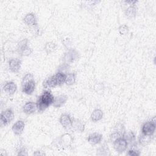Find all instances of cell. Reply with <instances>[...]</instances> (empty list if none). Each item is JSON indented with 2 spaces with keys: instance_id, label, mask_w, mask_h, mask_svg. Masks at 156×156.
I'll return each instance as SVG.
<instances>
[{
  "instance_id": "ac0fdd59",
  "label": "cell",
  "mask_w": 156,
  "mask_h": 156,
  "mask_svg": "<svg viewBox=\"0 0 156 156\" xmlns=\"http://www.w3.org/2000/svg\"><path fill=\"white\" fill-rule=\"evenodd\" d=\"M152 136L153 135H147L142 134L140 136V137L138 138L139 143L143 146L148 144L149 143H150L152 141V138H153Z\"/></svg>"
},
{
  "instance_id": "5bb4252c",
  "label": "cell",
  "mask_w": 156,
  "mask_h": 156,
  "mask_svg": "<svg viewBox=\"0 0 156 156\" xmlns=\"http://www.w3.org/2000/svg\"><path fill=\"white\" fill-rule=\"evenodd\" d=\"M68 97L65 94H60L54 98L53 105L55 108H60L67 101Z\"/></svg>"
},
{
  "instance_id": "9c48e42d",
  "label": "cell",
  "mask_w": 156,
  "mask_h": 156,
  "mask_svg": "<svg viewBox=\"0 0 156 156\" xmlns=\"http://www.w3.org/2000/svg\"><path fill=\"white\" fill-rule=\"evenodd\" d=\"M71 128L76 132H82L84 130L85 125L82 121L78 119H73L72 120Z\"/></svg>"
},
{
  "instance_id": "83f0119b",
  "label": "cell",
  "mask_w": 156,
  "mask_h": 156,
  "mask_svg": "<svg viewBox=\"0 0 156 156\" xmlns=\"http://www.w3.org/2000/svg\"><path fill=\"white\" fill-rule=\"evenodd\" d=\"M122 137V135L121 134H120L119 133H118V132L113 130V132L110 134V140L111 141L114 142L116 140H117L119 138Z\"/></svg>"
},
{
  "instance_id": "484cf974",
  "label": "cell",
  "mask_w": 156,
  "mask_h": 156,
  "mask_svg": "<svg viewBox=\"0 0 156 156\" xmlns=\"http://www.w3.org/2000/svg\"><path fill=\"white\" fill-rule=\"evenodd\" d=\"M32 52V49L29 48L28 46H26L24 48H23L20 52L19 54H21L22 56H28L30 55Z\"/></svg>"
},
{
  "instance_id": "8992f818",
  "label": "cell",
  "mask_w": 156,
  "mask_h": 156,
  "mask_svg": "<svg viewBox=\"0 0 156 156\" xmlns=\"http://www.w3.org/2000/svg\"><path fill=\"white\" fill-rule=\"evenodd\" d=\"M78 58H79L78 52L74 49H69L68 51H67L65 54L63 58V60L64 63L69 64L72 62H74Z\"/></svg>"
},
{
  "instance_id": "d4e9b609",
  "label": "cell",
  "mask_w": 156,
  "mask_h": 156,
  "mask_svg": "<svg viewBox=\"0 0 156 156\" xmlns=\"http://www.w3.org/2000/svg\"><path fill=\"white\" fill-rule=\"evenodd\" d=\"M69 64L64 63L59 66V68L58 69V72L66 74V73L69 71Z\"/></svg>"
},
{
  "instance_id": "5b68a950",
  "label": "cell",
  "mask_w": 156,
  "mask_h": 156,
  "mask_svg": "<svg viewBox=\"0 0 156 156\" xmlns=\"http://www.w3.org/2000/svg\"><path fill=\"white\" fill-rule=\"evenodd\" d=\"M13 118L14 113L10 108L3 111L1 114V122L4 126H7L13 119Z\"/></svg>"
},
{
  "instance_id": "4316f807",
  "label": "cell",
  "mask_w": 156,
  "mask_h": 156,
  "mask_svg": "<svg viewBox=\"0 0 156 156\" xmlns=\"http://www.w3.org/2000/svg\"><path fill=\"white\" fill-rule=\"evenodd\" d=\"M140 152L136 147H134V145L132 146L131 149L128 151V152L127 154V155H134V156H138L140 155Z\"/></svg>"
},
{
  "instance_id": "30bf717a",
  "label": "cell",
  "mask_w": 156,
  "mask_h": 156,
  "mask_svg": "<svg viewBox=\"0 0 156 156\" xmlns=\"http://www.w3.org/2000/svg\"><path fill=\"white\" fill-rule=\"evenodd\" d=\"M102 139V135L98 133H93L88 135L87 140L89 143L92 145H95L101 143Z\"/></svg>"
},
{
  "instance_id": "7a4b0ae2",
  "label": "cell",
  "mask_w": 156,
  "mask_h": 156,
  "mask_svg": "<svg viewBox=\"0 0 156 156\" xmlns=\"http://www.w3.org/2000/svg\"><path fill=\"white\" fill-rule=\"evenodd\" d=\"M22 91L26 94H31L35 88V82L33 75L31 73H27L23 77L22 80Z\"/></svg>"
},
{
  "instance_id": "4fadbf2b",
  "label": "cell",
  "mask_w": 156,
  "mask_h": 156,
  "mask_svg": "<svg viewBox=\"0 0 156 156\" xmlns=\"http://www.w3.org/2000/svg\"><path fill=\"white\" fill-rule=\"evenodd\" d=\"M3 90L7 94L12 95L16 92L17 90V86L13 82H8L4 84Z\"/></svg>"
},
{
  "instance_id": "277c9868",
  "label": "cell",
  "mask_w": 156,
  "mask_h": 156,
  "mask_svg": "<svg viewBox=\"0 0 156 156\" xmlns=\"http://www.w3.org/2000/svg\"><path fill=\"white\" fill-rule=\"evenodd\" d=\"M127 147L128 143L123 137L119 138L113 142V147L115 151L119 153H121L125 151Z\"/></svg>"
},
{
  "instance_id": "52a82bcc",
  "label": "cell",
  "mask_w": 156,
  "mask_h": 156,
  "mask_svg": "<svg viewBox=\"0 0 156 156\" xmlns=\"http://www.w3.org/2000/svg\"><path fill=\"white\" fill-rule=\"evenodd\" d=\"M59 121L61 125L66 129H69L71 128L72 119L70 116L66 113H63L60 115Z\"/></svg>"
},
{
  "instance_id": "f1b7e54d",
  "label": "cell",
  "mask_w": 156,
  "mask_h": 156,
  "mask_svg": "<svg viewBox=\"0 0 156 156\" xmlns=\"http://www.w3.org/2000/svg\"><path fill=\"white\" fill-rule=\"evenodd\" d=\"M118 31H119V33L121 35H126L128 32H129V27L126 24H124V25H122L121 26L119 29H118Z\"/></svg>"
},
{
  "instance_id": "f546056e",
  "label": "cell",
  "mask_w": 156,
  "mask_h": 156,
  "mask_svg": "<svg viewBox=\"0 0 156 156\" xmlns=\"http://www.w3.org/2000/svg\"><path fill=\"white\" fill-rule=\"evenodd\" d=\"M27 46V39H23L21 40L19 44H18V51L20 52L23 48H24L26 46Z\"/></svg>"
},
{
  "instance_id": "8fae6325",
  "label": "cell",
  "mask_w": 156,
  "mask_h": 156,
  "mask_svg": "<svg viewBox=\"0 0 156 156\" xmlns=\"http://www.w3.org/2000/svg\"><path fill=\"white\" fill-rule=\"evenodd\" d=\"M37 109V104L31 101L26 102L23 107V112L27 115H30L34 113Z\"/></svg>"
},
{
  "instance_id": "9a60e30c",
  "label": "cell",
  "mask_w": 156,
  "mask_h": 156,
  "mask_svg": "<svg viewBox=\"0 0 156 156\" xmlns=\"http://www.w3.org/2000/svg\"><path fill=\"white\" fill-rule=\"evenodd\" d=\"M24 127H25L24 122L22 120H18L16 122H15V124L13 125L12 129L15 134L20 135L23 132L24 129Z\"/></svg>"
},
{
  "instance_id": "ba28073f",
  "label": "cell",
  "mask_w": 156,
  "mask_h": 156,
  "mask_svg": "<svg viewBox=\"0 0 156 156\" xmlns=\"http://www.w3.org/2000/svg\"><path fill=\"white\" fill-rule=\"evenodd\" d=\"M21 65V60L18 58H12L9 61V69L13 73H18Z\"/></svg>"
},
{
  "instance_id": "cb8c5ba5",
  "label": "cell",
  "mask_w": 156,
  "mask_h": 156,
  "mask_svg": "<svg viewBox=\"0 0 156 156\" xmlns=\"http://www.w3.org/2000/svg\"><path fill=\"white\" fill-rule=\"evenodd\" d=\"M122 137L127 141L128 144H129V143L133 142L135 141V136L132 132H129L127 133L126 132H125Z\"/></svg>"
},
{
  "instance_id": "603a6c76",
  "label": "cell",
  "mask_w": 156,
  "mask_h": 156,
  "mask_svg": "<svg viewBox=\"0 0 156 156\" xmlns=\"http://www.w3.org/2000/svg\"><path fill=\"white\" fill-rule=\"evenodd\" d=\"M76 82V74L74 73H69L66 74L65 83L67 85H72Z\"/></svg>"
},
{
  "instance_id": "7c38bea8",
  "label": "cell",
  "mask_w": 156,
  "mask_h": 156,
  "mask_svg": "<svg viewBox=\"0 0 156 156\" xmlns=\"http://www.w3.org/2000/svg\"><path fill=\"white\" fill-rule=\"evenodd\" d=\"M23 21L26 24L29 26H35L37 24L36 16L33 13H27L24 16Z\"/></svg>"
},
{
  "instance_id": "d6986e66",
  "label": "cell",
  "mask_w": 156,
  "mask_h": 156,
  "mask_svg": "<svg viewBox=\"0 0 156 156\" xmlns=\"http://www.w3.org/2000/svg\"><path fill=\"white\" fill-rule=\"evenodd\" d=\"M126 16L130 19H133L136 15V9L134 5H130L127 8L125 12Z\"/></svg>"
},
{
  "instance_id": "e0dca14e",
  "label": "cell",
  "mask_w": 156,
  "mask_h": 156,
  "mask_svg": "<svg viewBox=\"0 0 156 156\" xmlns=\"http://www.w3.org/2000/svg\"><path fill=\"white\" fill-rule=\"evenodd\" d=\"M43 86L45 88H54L57 86V83L55 76L49 77L43 82Z\"/></svg>"
},
{
  "instance_id": "6da1fadb",
  "label": "cell",
  "mask_w": 156,
  "mask_h": 156,
  "mask_svg": "<svg viewBox=\"0 0 156 156\" xmlns=\"http://www.w3.org/2000/svg\"><path fill=\"white\" fill-rule=\"evenodd\" d=\"M54 97L50 90L44 91L39 97L37 102V107L38 112H43L49 106L53 104Z\"/></svg>"
},
{
  "instance_id": "3957f363",
  "label": "cell",
  "mask_w": 156,
  "mask_h": 156,
  "mask_svg": "<svg viewBox=\"0 0 156 156\" xmlns=\"http://www.w3.org/2000/svg\"><path fill=\"white\" fill-rule=\"evenodd\" d=\"M155 130V117L153 120L145 122L141 129L142 133L147 135H153Z\"/></svg>"
},
{
  "instance_id": "ffe728a7",
  "label": "cell",
  "mask_w": 156,
  "mask_h": 156,
  "mask_svg": "<svg viewBox=\"0 0 156 156\" xmlns=\"http://www.w3.org/2000/svg\"><path fill=\"white\" fill-rule=\"evenodd\" d=\"M57 48V46L56 44L53 43V42H47L45 45H44V51L45 52L49 54H51L52 52H53L54 51H55Z\"/></svg>"
},
{
  "instance_id": "7402d4cb",
  "label": "cell",
  "mask_w": 156,
  "mask_h": 156,
  "mask_svg": "<svg viewBox=\"0 0 156 156\" xmlns=\"http://www.w3.org/2000/svg\"><path fill=\"white\" fill-rule=\"evenodd\" d=\"M97 155H110L108 146L106 144H102L97 150Z\"/></svg>"
},
{
  "instance_id": "44dd1931",
  "label": "cell",
  "mask_w": 156,
  "mask_h": 156,
  "mask_svg": "<svg viewBox=\"0 0 156 156\" xmlns=\"http://www.w3.org/2000/svg\"><path fill=\"white\" fill-rule=\"evenodd\" d=\"M55 76L57 83V85H61L62 84H63L64 83H65L66 81V74L62 73H59L57 72V74Z\"/></svg>"
},
{
  "instance_id": "2e32d148",
  "label": "cell",
  "mask_w": 156,
  "mask_h": 156,
  "mask_svg": "<svg viewBox=\"0 0 156 156\" xmlns=\"http://www.w3.org/2000/svg\"><path fill=\"white\" fill-rule=\"evenodd\" d=\"M103 118V112L101 109H95L91 115V119L93 122H98Z\"/></svg>"
}]
</instances>
